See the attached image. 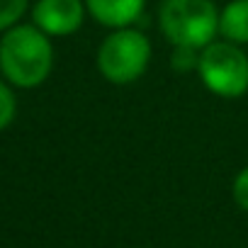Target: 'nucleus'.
I'll return each instance as SVG.
<instances>
[{"label": "nucleus", "instance_id": "39448f33", "mask_svg": "<svg viewBox=\"0 0 248 248\" xmlns=\"http://www.w3.org/2000/svg\"><path fill=\"white\" fill-rule=\"evenodd\" d=\"M85 10L88 8L83 0H37L32 20L49 37H66L80 30Z\"/></svg>", "mask_w": 248, "mask_h": 248}, {"label": "nucleus", "instance_id": "9b49d317", "mask_svg": "<svg viewBox=\"0 0 248 248\" xmlns=\"http://www.w3.org/2000/svg\"><path fill=\"white\" fill-rule=\"evenodd\" d=\"M231 192H233L236 204H238L241 209L248 212V168H243V170L233 178V187H231Z\"/></svg>", "mask_w": 248, "mask_h": 248}, {"label": "nucleus", "instance_id": "20e7f679", "mask_svg": "<svg viewBox=\"0 0 248 248\" xmlns=\"http://www.w3.org/2000/svg\"><path fill=\"white\" fill-rule=\"evenodd\" d=\"M197 73L207 90L219 97H241L248 93V56L233 42H212L200 51Z\"/></svg>", "mask_w": 248, "mask_h": 248}, {"label": "nucleus", "instance_id": "7ed1b4c3", "mask_svg": "<svg viewBox=\"0 0 248 248\" xmlns=\"http://www.w3.org/2000/svg\"><path fill=\"white\" fill-rule=\"evenodd\" d=\"M151 61V42L144 32L134 27H119L105 42L97 51V68L105 76V80L114 85H127L144 76Z\"/></svg>", "mask_w": 248, "mask_h": 248}, {"label": "nucleus", "instance_id": "f03ea898", "mask_svg": "<svg viewBox=\"0 0 248 248\" xmlns=\"http://www.w3.org/2000/svg\"><path fill=\"white\" fill-rule=\"evenodd\" d=\"M158 25L168 44L202 51L219 34V10L212 0H163Z\"/></svg>", "mask_w": 248, "mask_h": 248}, {"label": "nucleus", "instance_id": "f257e3e1", "mask_svg": "<svg viewBox=\"0 0 248 248\" xmlns=\"http://www.w3.org/2000/svg\"><path fill=\"white\" fill-rule=\"evenodd\" d=\"M54 66L49 34L37 25H15L0 39V71L17 88L42 85Z\"/></svg>", "mask_w": 248, "mask_h": 248}, {"label": "nucleus", "instance_id": "1a4fd4ad", "mask_svg": "<svg viewBox=\"0 0 248 248\" xmlns=\"http://www.w3.org/2000/svg\"><path fill=\"white\" fill-rule=\"evenodd\" d=\"M15 109H17V102H15L13 90H10L3 80H0V132H3L8 124L13 122Z\"/></svg>", "mask_w": 248, "mask_h": 248}, {"label": "nucleus", "instance_id": "6e6552de", "mask_svg": "<svg viewBox=\"0 0 248 248\" xmlns=\"http://www.w3.org/2000/svg\"><path fill=\"white\" fill-rule=\"evenodd\" d=\"M27 10V0H0V32L17 25Z\"/></svg>", "mask_w": 248, "mask_h": 248}, {"label": "nucleus", "instance_id": "9d476101", "mask_svg": "<svg viewBox=\"0 0 248 248\" xmlns=\"http://www.w3.org/2000/svg\"><path fill=\"white\" fill-rule=\"evenodd\" d=\"M197 63H200V54H197V49H190V46H175V54H173V59H170V66H173L175 71L187 73V71L197 68Z\"/></svg>", "mask_w": 248, "mask_h": 248}, {"label": "nucleus", "instance_id": "0eeeda50", "mask_svg": "<svg viewBox=\"0 0 248 248\" xmlns=\"http://www.w3.org/2000/svg\"><path fill=\"white\" fill-rule=\"evenodd\" d=\"M219 34L233 44H248V0H231L219 13Z\"/></svg>", "mask_w": 248, "mask_h": 248}, {"label": "nucleus", "instance_id": "423d86ee", "mask_svg": "<svg viewBox=\"0 0 248 248\" xmlns=\"http://www.w3.org/2000/svg\"><path fill=\"white\" fill-rule=\"evenodd\" d=\"M146 0H85L88 13L105 27L119 30V27H132L141 13H144Z\"/></svg>", "mask_w": 248, "mask_h": 248}]
</instances>
